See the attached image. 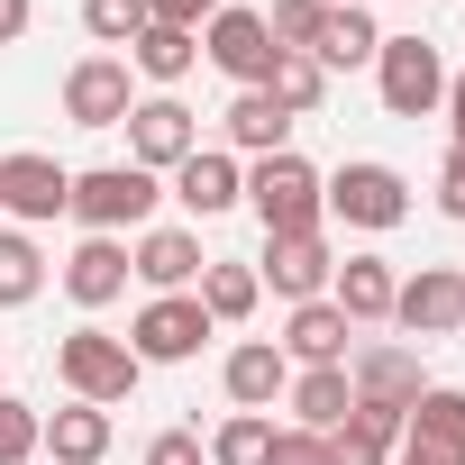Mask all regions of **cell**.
Instances as JSON below:
<instances>
[{
  "label": "cell",
  "instance_id": "39",
  "mask_svg": "<svg viewBox=\"0 0 465 465\" xmlns=\"http://www.w3.org/2000/svg\"><path fill=\"white\" fill-rule=\"evenodd\" d=\"M28 19H37L28 0H0V46H19V37H28Z\"/></svg>",
  "mask_w": 465,
  "mask_h": 465
},
{
  "label": "cell",
  "instance_id": "24",
  "mask_svg": "<svg viewBox=\"0 0 465 465\" xmlns=\"http://www.w3.org/2000/svg\"><path fill=\"white\" fill-rule=\"evenodd\" d=\"M292 429H311V438H329L347 411H356V383H347V365H311V374H292Z\"/></svg>",
  "mask_w": 465,
  "mask_h": 465
},
{
  "label": "cell",
  "instance_id": "27",
  "mask_svg": "<svg viewBox=\"0 0 465 465\" xmlns=\"http://www.w3.org/2000/svg\"><path fill=\"white\" fill-rule=\"evenodd\" d=\"M192 302L210 311V329H238V320H256L265 283H256V265H201V292Z\"/></svg>",
  "mask_w": 465,
  "mask_h": 465
},
{
  "label": "cell",
  "instance_id": "6",
  "mask_svg": "<svg viewBox=\"0 0 465 465\" xmlns=\"http://www.w3.org/2000/svg\"><path fill=\"white\" fill-rule=\"evenodd\" d=\"M201 55L238 83V92H265L274 83V64H283V46H274V28H265V10H238V0H228V10L201 28Z\"/></svg>",
  "mask_w": 465,
  "mask_h": 465
},
{
  "label": "cell",
  "instance_id": "13",
  "mask_svg": "<svg viewBox=\"0 0 465 465\" xmlns=\"http://www.w3.org/2000/svg\"><path fill=\"white\" fill-rule=\"evenodd\" d=\"M329 274H338V256H329L320 228H302V238H265L256 283H274L283 302H329Z\"/></svg>",
  "mask_w": 465,
  "mask_h": 465
},
{
  "label": "cell",
  "instance_id": "40",
  "mask_svg": "<svg viewBox=\"0 0 465 465\" xmlns=\"http://www.w3.org/2000/svg\"><path fill=\"white\" fill-rule=\"evenodd\" d=\"M320 10H356V0H320Z\"/></svg>",
  "mask_w": 465,
  "mask_h": 465
},
{
  "label": "cell",
  "instance_id": "10",
  "mask_svg": "<svg viewBox=\"0 0 465 465\" xmlns=\"http://www.w3.org/2000/svg\"><path fill=\"white\" fill-rule=\"evenodd\" d=\"M64 201H74V173H64L55 155H37V146L0 155V210H10L19 228H46V219H64Z\"/></svg>",
  "mask_w": 465,
  "mask_h": 465
},
{
  "label": "cell",
  "instance_id": "37",
  "mask_svg": "<svg viewBox=\"0 0 465 465\" xmlns=\"http://www.w3.org/2000/svg\"><path fill=\"white\" fill-rule=\"evenodd\" d=\"M265 465H320V438L311 429H274V456Z\"/></svg>",
  "mask_w": 465,
  "mask_h": 465
},
{
  "label": "cell",
  "instance_id": "28",
  "mask_svg": "<svg viewBox=\"0 0 465 465\" xmlns=\"http://www.w3.org/2000/svg\"><path fill=\"white\" fill-rule=\"evenodd\" d=\"M46 292V256H37V238L28 228H0V311H28Z\"/></svg>",
  "mask_w": 465,
  "mask_h": 465
},
{
  "label": "cell",
  "instance_id": "32",
  "mask_svg": "<svg viewBox=\"0 0 465 465\" xmlns=\"http://www.w3.org/2000/svg\"><path fill=\"white\" fill-rule=\"evenodd\" d=\"M146 19H155L146 0H83V28H92L101 46H137V37H146Z\"/></svg>",
  "mask_w": 465,
  "mask_h": 465
},
{
  "label": "cell",
  "instance_id": "19",
  "mask_svg": "<svg viewBox=\"0 0 465 465\" xmlns=\"http://www.w3.org/2000/svg\"><path fill=\"white\" fill-rule=\"evenodd\" d=\"M64 292H74L83 311H110V302L128 292V247H119V238H83V247L64 256Z\"/></svg>",
  "mask_w": 465,
  "mask_h": 465
},
{
  "label": "cell",
  "instance_id": "4",
  "mask_svg": "<svg viewBox=\"0 0 465 465\" xmlns=\"http://www.w3.org/2000/svg\"><path fill=\"white\" fill-rule=\"evenodd\" d=\"M320 201H329V219L365 228V238H383V228H401V219H411V183H401L392 164H374V155H356V164L320 173Z\"/></svg>",
  "mask_w": 465,
  "mask_h": 465
},
{
  "label": "cell",
  "instance_id": "11",
  "mask_svg": "<svg viewBox=\"0 0 465 465\" xmlns=\"http://www.w3.org/2000/svg\"><path fill=\"white\" fill-rule=\"evenodd\" d=\"M192 146H201V119H192L173 92H155V101H137V110H128V164H146V173H173Z\"/></svg>",
  "mask_w": 465,
  "mask_h": 465
},
{
  "label": "cell",
  "instance_id": "22",
  "mask_svg": "<svg viewBox=\"0 0 465 465\" xmlns=\"http://www.w3.org/2000/svg\"><path fill=\"white\" fill-rule=\"evenodd\" d=\"M392 447H401V411H365V401H356V411L320 438V465H383Z\"/></svg>",
  "mask_w": 465,
  "mask_h": 465
},
{
  "label": "cell",
  "instance_id": "35",
  "mask_svg": "<svg viewBox=\"0 0 465 465\" xmlns=\"http://www.w3.org/2000/svg\"><path fill=\"white\" fill-rule=\"evenodd\" d=\"M210 447H201V429H164V438H146V465H201Z\"/></svg>",
  "mask_w": 465,
  "mask_h": 465
},
{
  "label": "cell",
  "instance_id": "23",
  "mask_svg": "<svg viewBox=\"0 0 465 465\" xmlns=\"http://www.w3.org/2000/svg\"><path fill=\"white\" fill-rule=\"evenodd\" d=\"M219 128H228V155H283V137H292V110L274 101V92H238L219 110Z\"/></svg>",
  "mask_w": 465,
  "mask_h": 465
},
{
  "label": "cell",
  "instance_id": "5",
  "mask_svg": "<svg viewBox=\"0 0 465 465\" xmlns=\"http://www.w3.org/2000/svg\"><path fill=\"white\" fill-rule=\"evenodd\" d=\"M374 92H383L392 119H438V101H447V55H438L429 37H383V46H374Z\"/></svg>",
  "mask_w": 465,
  "mask_h": 465
},
{
  "label": "cell",
  "instance_id": "3",
  "mask_svg": "<svg viewBox=\"0 0 465 465\" xmlns=\"http://www.w3.org/2000/svg\"><path fill=\"white\" fill-rule=\"evenodd\" d=\"M55 374H64V392L74 401H101V411H119L128 392H137V356H128V338H110V329H74V338H55Z\"/></svg>",
  "mask_w": 465,
  "mask_h": 465
},
{
  "label": "cell",
  "instance_id": "7",
  "mask_svg": "<svg viewBox=\"0 0 465 465\" xmlns=\"http://www.w3.org/2000/svg\"><path fill=\"white\" fill-rule=\"evenodd\" d=\"M201 338H210V311H201L192 292H155V302L128 320V356H137V365H183V356H201Z\"/></svg>",
  "mask_w": 465,
  "mask_h": 465
},
{
  "label": "cell",
  "instance_id": "36",
  "mask_svg": "<svg viewBox=\"0 0 465 465\" xmlns=\"http://www.w3.org/2000/svg\"><path fill=\"white\" fill-rule=\"evenodd\" d=\"M438 210L465 219V146H456V137H447V164H438Z\"/></svg>",
  "mask_w": 465,
  "mask_h": 465
},
{
  "label": "cell",
  "instance_id": "41",
  "mask_svg": "<svg viewBox=\"0 0 465 465\" xmlns=\"http://www.w3.org/2000/svg\"><path fill=\"white\" fill-rule=\"evenodd\" d=\"M411 10H420V0H411Z\"/></svg>",
  "mask_w": 465,
  "mask_h": 465
},
{
  "label": "cell",
  "instance_id": "17",
  "mask_svg": "<svg viewBox=\"0 0 465 465\" xmlns=\"http://www.w3.org/2000/svg\"><path fill=\"white\" fill-rule=\"evenodd\" d=\"M201 238H192V228H146V238L128 247V274L146 283V292H192L201 283Z\"/></svg>",
  "mask_w": 465,
  "mask_h": 465
},
{
  "label": "cell",
  "instance_id": "38",
  "mask_svg": "<svg viewBox=\"0 0 465 465\" xmlns=\"http://www.w3.org/2000/svg\"><path fill=\"white\" fill-rule=\"evenodd\" d=\"M438 110H447V128H456V146H465V64L447 74V101H438Z\"/></svg>",
  "mask_w": 465,
  "mask_h": 465
},
{
  "label": "cell",
  "instance_id": "31",
  "mask_svg": "<svg viewBox=\"0 0 465 465\" xmlns=\"http://www.w3.org/2000/svg\"><path fill=\"white\" fill-rule=\"evenodd\" d=\"M37 438H46V411H37V401H19V392H0V465H28V456H37Z\"/></svg>",
  "mask_w": 465,
  "mask_h": 465
},
{
  "label": "cell",
  "instance_id": "8",
  "mask_svg": "<svg viewBox=\"0 0 465 465\" xmlns=\"http://www.w3.org/2000/svg\"><path fill=\"white\" fill-rule=\"evenodd\" d=\"M128 110H137L128 55H83V64L64 74V119H74V128H128Z\"/></svg>",
  "mask_w": 465,
  "mask_h": 465
},
{
  "label": "cell",
  "instance_id": "18",
  "mask_svg": "<svg viewBox=\"0 0 465 465\" xmlns=\"http://www.w3.org/2000/svg\"><path fill=\"white\" fill-rule=\"evenodd\" d=\"M347 311L338 302H292V320H283V356H292V374H311V365H347Z\"/></svg>",
  "mask_w": 465,
  "mask_h": 465
},
{
  "label": "cell",
  "instance_id": "9",
  "mask_svg": "<svg viewBox=\"0 0 465 465\" xmlns=\"http://www.w3.org/2000/svg\"><path fill=\"white\" fill-rule=\"evenodd\" d=\"M392 465H465V392L429 383V392L411 401V420H401Z\"/></svg>",
  "mask_w": 465,
  "mask_h": 465
},
{
  "label": "cell",
  "instance_id": "33",
  "mask_svg": "<svg viewBox=\"0 0 465 465\" xmlns=\"http://www.w3.org/2000/svg\"><path fill=\"white\" fill-rule=\"evenodd\" d=\"M265 28H274V46H283V55H311V37H320V0H274Z\"/></svg>",
  "mask_w": 465,
  "mask_h": 465
},
{
  "label": "cell",
  "instance_id": "12",
  "mask_svg": "<svg viewBox=\"0 0 465 465\" xmlns=\"http://www.w3.org/2000/svg\"><path fill=\"white\" fill-rule=\"evenodd\" d=\"M392 320H401L411 338H456V329H465V274H456V265H420V274H401Z\"/></svg>",
  "mask_w": 465,
  "mask_h": 465
},
{
  "label": "cell",
  "instance_id": "25",
  "mask_svg": "<svg viewBox=\"0 0 465 465\" xmlns=\"http://www.w3.org/2000/svg\"><path fill=\"white\" fill-rule=\"evenodd\" d=\"M374 46H383V28H374L365 10H320L311 64H320V74H347V64H374Z\"/></svg>",
  "mask_w": 465,
  "mask_h": 465
},
{
  "label": "cell",
  "instance_id": "30",
  "mask_svg": "<svg viewBox=\"0 0 465 465\" xmlns=\"http://www.w3.org/2000/svg\"><path fill=\"white\" fill-rule=\"evenodd\" d=\"M265 92H274V101H283V110H292V119H311V110H320V101H329V74H320V64H311V55H283V64H274V83H265Z\"/></svg>",
  "mask_w": 465,
  "mask_h": 465
},
{
  "label": "cell",
  "instance_id": "1",
  "mask_svg": "<svg viewBox=\"0 0 465 465\" xmlns=\"http://www.w3.org/2000/svg\"><path fill=\"white\" fill-rule=\"evenodd\" d=\"M247 210L265 219V238H302V228H320V210H329L320 201V164L292 155V146L283 155H256L247 164Z\"/></svg>",
  "mask_w": 465,
  "mask_h": 465
},
{
  "label": "cell",
  "instance_id": "21",
  "mask_svg": "<svg viewBox=\"0 0 465 465\" xmlns=\"http://www.w3.org/2000/svg\"><path fill=\"white\" fill-rule=\"evenodd\" d=\"M37 456H55V465H101V456H110V411H101V401H64V411H46Z\"/></svg>",
  "mask_w": 465,
  "mask_h": 465
},
{
  "label": "cell",
  "instance_id": "26",
  "mask_svg": "<svg viewBox=\"0 0 465 465\" xmlns=\"http://www.w3.org/2000/svg\"><path fill=\"white\" fill-rule=\"evenodd\" d=\"M192 64H201V37H192V28H155V19H146V37L128 46V74H146L155 92H173Z\"/></svg>",
  "mask_w": 465,
  "mask_h": 465
},
{
  "label": "cell",
  "instance_id": "2",
  "mask_svg": "<svg viewBox=\"0 0 465 465\" xmlns=\"http://www.w3.org/2000/svg\"><path fill=\"white\" fill-rule=\"evenodd\" d=\"M155 201H164V183L146 173V164H92V173H74V219L92 228V238H119V228H146L155 219Z\"/></svg>",
  "mask_w": 465,
  "mask_h": 465
},
{
  "label": "cell",
  "instance_id": "16",
  "mask_svg": "<svg viewBox=\"0 0 465 465\" xmlns=\"http://www.w3.org/2000/svg\"><path fill=\"white\" fill-rule=\"evenodd\" d=\"M347 383H356V401H365V411H401V420H411V401L429 392V374H420V347H365Z\"/></svg>",
  "mask_w": 465,
  "mask_h": 465
},
{
  "label": "cell",
  "instance_id": "20",
  "mask_svg": "<svg viewBox=\"0 0 465 465\" xmlns=\"http://www.w3.org/2000/svg\"><path fill=\"white\" fill-rule=\"evenodd\" d=\"M392 292H401V274H392L383 256H347V265L329 274V302L347 311V329H365V320H392Z\"/></svg>",
  "mask_w": 465,
  "mask_h": 465
},
{
  "label": "cell",
  "instance_id": "15",
  "mask_svg": "<svg viewBox=\"0 0 465 465\" xmlns=\"http://www.w3.org/2000/svg\"><path fill=\"white\" fill-rule=\"evenodd\" d=\"M219 383H228V401H238V411H274V401L292 392V356H283L274 338H238V347H228V365H219Z\"/></svg>",
  "mask_w": 465,
  "mask_h": 465
},
{
  "label": "cell",
  "instance_id": "29",
  "mask_svg": "<svg viewBox=\"0 0 465 465\" xmlns=\"http://www.w3.org/2000/svg\"><path fill=\"white\" fill-rule=\"evenodd\" d=\"M265 456H274V420L265 411H238V420L210 429V465H265Z\"/></svg>",
  "mask_w": 465,
  "mask_h": 465
},
{
  "label": "cell",
  "instance_id": "14",
  "mask_svg": "<svg viewBox=\"0 0 465 465\" xmlns=\"http://www.w3.org/2000/svg\"><path fill=\"white\" fill-rule=\"evenodd\" d=\"M173 201H183L192 219H219V210H238V201H247V164L228 155V146H192V155L173 164Z\"/></svg>",
  "mask_w": 465,
  "mask_h": 465
},
{
  "label": "cell",
  "instance_id": "34",
  "mask_svg": "<svg viewBox=\"0 0 465 465\" xmlns=\"http://www.w3.org/2000/svg\"><path fill=\"white\" fill-rule=\"evenodd\" d=\"M146 10H155V28H192V37H201V28L228 10V0H146Z\"/></svg>",
  "mask_w": 465,
  "mask_h": 465
},
{
  "label": "cell",
  "instance_id": "42",
  "mask_svg": "<svg viewBox=\"0 0 465 465\" xmlns=\"http://www.w3.org/2000/svg\"><path fill=\"white\" fill-rule=\"evenodd\" d=\"M456 274H465V265H456Z\"/></svg>",
  "mask_w": 465,
  "mask_h": 465
}]
</instances>
